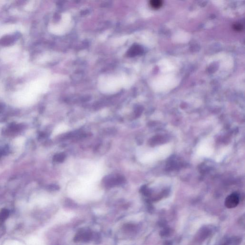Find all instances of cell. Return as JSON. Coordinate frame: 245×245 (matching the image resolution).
Wrapping results in <instances>:
<instances>
[{"instance_id": "2", "label": "cell", "mask_w": 245, "mask_h": 245, "mask_svg": "<svg viewBox=\"0 0 245 245\" xmlns=\"http://www.w3.org/2000/svg\"><path fill=\"white\" fill-rule=\"evenodd\" d=\"M14 40H15V38L8 36H5L4 38H2V39L0 40V44L1 45L7 46V45H10L11 44H12L14 41Z\"/></svg>"}, {"instance_id": "3", "label": "cell", "mask_w": 245, "mask_h": 245, "mask_svg": "<svg viewBox=\"0 0 245 245\" xmlns=\"http://www.w3.org/2000/svg\"><path fill=\"white\" fill-rule=\"evenodd\" d=\"M9 211L7 209H3L0 212V221L3 222L9 216Z\"/></svg>"}, {"instance_id": "5", "label": "cell", "mask_w": 245, "mask_h": 245, "mask_svg": "<svg viewBox=\"0 0 245 245\" xmlns=\"http://www.w3.org/2000/svg\"><path fill=\"white\" fill-rule=\"evenodd\" d=\"M3 105H2V104H0V113L2 112L3 110Z\"/></svg>"}, {"instance_id": "1", "label": "cell", "mask_w": 245, "mask_h": 245, "mask_svg": "<svg viewBox=\"0 0 245 245\" xmlns=\"http://www.w3.org/2000/svg\"><path fill=\"white\" fill-rule=\"evenodd\" d=\"M239 197L236 193H232L228 196L225 200V205L228 208L236 207L239 203Z\"/></svg>"}, {"instance_id": "4", "label": "cell", "mask_w": 245, "mask_h": 245, "mask_svg": "<svg viewBox=\"0 0 245 245\" xmlns=\"http://www.w3.org/2000/svg\"><path fill=\"white\" fill-rule=\"evenodd\" d=\"M150 5L154 9H159L162 6V2L161 1H158V0H154V1H151L150 3Z\"/></svg>"}]
</instances>
